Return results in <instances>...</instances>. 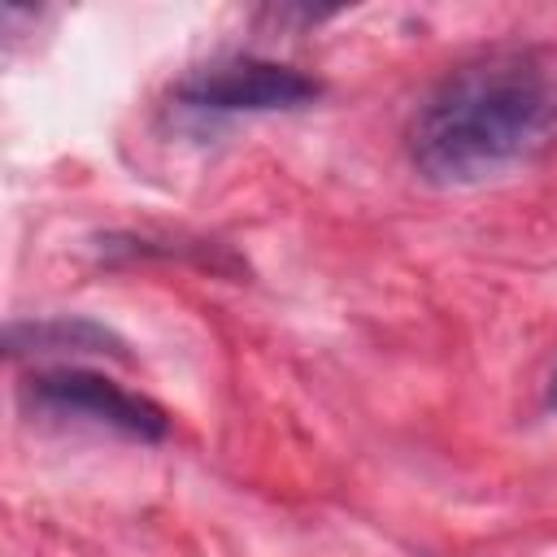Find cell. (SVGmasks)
<instances>
[{
    "label": "cell",
    "instance_id": "obj_1",
    "mask_svg": "<svg viewBox=\"0 0 557 557\" xmlns=\"http://www.w3.org/2000/svg\"><path fill=\"white\" fill-rule=\"evenodd\" d=\"M557 131V91L522 57H487L448 74L409 131L413 170L440 187L496 178Z\"/></svg>",
    "mask_w": 557,
    "mask_h": 557
},
{
    "label": "cell",
    "instance_id": "obj_2",
    "mask_svg": "<svg viewBox=\"0 0 557 557\" xmlns=\"http://www.w3.org/2000/svg\"><path fill=\"white\" fill-rule=\"evenodd\" d=\"M178 100L205 113H270V109H300L318 100V83L296 65L235 57V61L196 70L178 87Z\"/></svg>",
    "mask_w": 557,
    "mask_h": 557
},
{
    "label": "cell",
    "instance_id": "obj_3",
    "mask_svg": "<svg viewBox=\"0 0 557 557\" xmlns=\"http://www.w3.org/2000/svg\"><path fill=\"white\" fill-rule=\"evenodd\" d=\"M35 400L52 413H70V418H87L96 426L135 435V440H161L170 431V418L148 400L135 396L126 387H117L104 374H87V370H52L44 379H35Z\"/></svg>",
    "mask_w": 557,
    "mask_h": 557
},
{
    "label": "cell",
    "instance_id": "obj_4",
    "mask_svg": "<svg viewBox=\"0 0 557 557\" xmlns=\"http://www.w3.org/2000/svg\"><path fill=\"white\" fill-rule=\"evenodd\" d=\"M548 405L557 409V370H553V379H548Z\"/></svg>",
    "mask_w": 557,
    "mask_h": 557
}]
</instances>
